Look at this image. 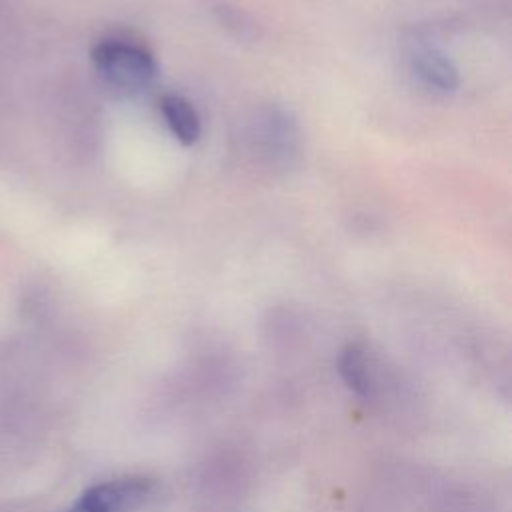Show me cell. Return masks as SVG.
Masks as SVG:
<instances>
[{"instance_id": "1", "label": "cell", "mask_w": 512, "mask_h": 512, "mask_svg": "<svg viewBox=\"0 0 512 512\" xmlns=\"http://www.w3.org/2000/svg\"><path fill=\"white\" fill-rule=\"evenodd\" d=\"M92 62L106 82L124 90L146 88L156 76L154 56L120 38H104L92 48Z\"/></svg>"}, {"instance_id": "2", "label": "cell", "mask_w": 512, "mask_h": 512, "mask_svg": "<svg viewBox=\"0 0 512 512\" xmlns=\"http://www.w3.org/2000/svg\"><path fill=\"white\" fill-rule=\"evenodd\" d=\"M154 484L144 476H126L88 488L66 512H134L152 494Z\"/></svg>"}, {"instance_id": "3", "label": "cell", "mask_w": 512, "mask_h": 512, "mask_svg": "<svg viewBox=\"0 0 512 512\" xmlns=\"http://www.w3.org/2000/svg\"><path fill=\"white\" fill-rule=\"evenodd\" d=\"M160 110L176 140L190 146L200 138V118L194 106L184 96L164 94L160 98Z\"/></svg>"}, {"instance_id": "4", "label": "cell", "mask_w": 512, "mask_h": 512, "mask_svg": "<svg viewBox=\"0 0 512 512\" xmlns=\"http://www.w3.org/2000/svg\"><path fill=\"white\" fill-rule=\"evenodd\" d=\"M414 68H416V74L432 88H438V90H454L460 82L458 78V70L456 66L452 64V60L438 52V50H422L416 54L414 58Z\"/></svg>"}, {"instance_id": "5", "label": "cell", "mask_w": 512, "mask_h": 512, "mask_svg": "<svg viewBox=\"0 0 512 512\" xmlns=\"http://www.w3.org/2000/svg\"><path fill=\"white\" fill-rule=\"evenodd\" d=\"M340 374L342 380L350 390H354L358 396H368L372 392V380H370V368L366 350L358 344L348 346L340 356Z\"/></svg>"}]
</instances>
